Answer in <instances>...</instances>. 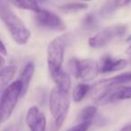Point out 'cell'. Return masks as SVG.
Segmentation results:
<instances>
[{"label": "cell", "mask_w": 131, "mask_h": 131, "mask_svg": "<svg viewBox=\"0 0 131 131\" xmlns=\"http://www.w3.org/2000/svg\"><path fill=\"white\" fill-rule=\"evenodd\" d=\"M127 31V26L123 24L108 26L99 31L94 36L91 37L88 40V44L93 49H101L107 46L115 39L123 36Z\"/></svg>", "instance_id": "cell-5"}, {"label": "cell", "mask_w": 131, "mask_h": 131, "mask_svg": "<svg viewBox=\"0 0 131 131\" xmlns=\"http://www.w3.org/2000/svg\"><path fill=\"white\" fill-rule=\"evenodd\" d=\"M93 122L88 121V122H83V123H77L75 126L72 127L68 131H88L90 127L92 126Z\"/></svg>", "instance_id": "cell-20"}, {"label": "cell", "mask_w": 131, "mask_h": 131, "mask_svg": "<svg viewBox=\"0 0 131 131\" xmlns=\"http://www.w3.org/2000/svg\"><path fill=\"white\" fill-rule=\"evenodd\" d=\"M0 19L2 20L10 35L18 45H24L31 38V31L23 20L13 11L9 3L0 1Z\"/></svg>", "instance_id": "cell-1"}, {"label": "cell", "mask_w": 131, "mask_h": 131, "mask_svg": "<svg viewBox=\"0 0 131 131\" xmlns=\"http://www.w3.org/2000/svg\"><path fill=\"white\" fill-rule=\"evenodd\" d=\"M130 62H131V60H130Z\"/></svg>", "instance_id": "cell-29"}, {"label": "cell", "mask_w": 131, "mask_h": 131, "mask_svg": "<svg viewBox=\"0 0 131 131\" xmlns=\"http://www.w3.org/2000/svg\"><path fill=\"white\" fill-rule=\"evenodd\" d=\"M34 74V65L33 63H27L24 69L22 70V73L20 75V78L18 79L22 84V92H21V97L24 96L29 89L30 84H31V78Z\"/></svg>", "instance_id": "cell-11"}, {"label": "cell", "mask_w": 131, "mask_h": 131, "mask_svg": "<svg viewBox=\"0 0 131 131\" xmlns=\"http://www.w3.org/2000/svg\"><path fill=\"white\" fill-rule=\"evenodd\" d=\"M99 74V65L96 60L93 58L79 59L78 69L75 77L77 79L82 80L84 84H86L96 78Z\"/></svg>", "instance_id": "cell-7"}, {"label": "cell", "mask_w": 131, "mask_h": 131, "mask_svg": "<svg viewBox=\"0 0 131 131\" xmlns=\"http://www.w3.org/2000/svg\"><path fill=\"white\" fill-rule=\"evenodd\" d=\"M127 54H128V55H130V56H131V45L129 46V47H128V49H127Z\"/></svg>", "instance_id": "cell-26"}, {"label": "cell", "mask_w": 131, "mask_h": 131, "mask_svg": "<svg viewBox=\"0 0 131 131\" xmlns=\"http://www.w3.org/2000/svg\"><path fill=\"white\" fill-rule=\"evenodd\" d=\"M0 54L4 55V56H6L7 55V50H6V48L5 46V44L3 43V41L0 39Z\"/></svg>", "instance_id": "cell-22"}, {"label": "cell", "mask_w": 131, "mask_h": 131, "mask_svg": "<svg viewBox=\"0 0 131 131\" xmlns=\"http://www.w3.org/2000/svg\"><path fill=\"white\" fill-rule=\"evenodd\" d=\"M25 122L31 131L46 130V125H47L46 116L36 105L29 108L25 116Z\"/></svg>", "instance_id": "cell-8"}, {"label": "cell", "mask_w": 131, "mask_h": 131, "mask_svg": "<svg viewBox=\"0 0 131 131\" xmlns=\"http://www.w3.org/2000/svg\"><path fill=\"white\" fill-rule=\"evenodd\" d=\"M5 65V58L3 57V55L0 54V70L3 68V66Z\"/></svg>", "instance_id": "cell-25"}, {"label": "cell", "mask_w": 131, "mask_h": 131, "mask_svg": "<svg viewBox=\"0 0 131 131\" xmlns=\"http://www.w3.org/2000/svg\"><path fill=\"white\" fill-rule=\"evenodd\" d=\"M19 127L17 125H10L3 129V131H19Z\"/></svg>", "instance_id": "cell-23"}, {"label": "cell", "mask_w": 131, "mask_h": 131, "mask_svg": "<svg viewBox=\"0 0 131 131\" xmlns=\"http://www.w3.org/2000/svg\"><path fill=\"white\" fill-rule=\"evenodd\" d=\"M67 35H61L53 39L49 42L47 49V64L48 69L50 75L62 69L64 61L66 46H67Z\"/></svg>", "instance_id": "cell-4"}, {"label": "cell", "mask_w": 131, "mask_h": 131, "mask_svg": "<svg viewBox=\"0 0 131 131\" xmlns=\"http://www.w3.org/2000/svg\"><path fill=\"white\" fill-rule=\"evenodd\" d=\"M99 71L102 74L112 73L123 70L128 65V61L125 58L115 59L113 57L110 55H105L101 58L100 61L98 62Z\"/></svg>", "instance_id": "cell-9"}, {"label": "cell", "mask_w": 131, "mask_h": 131, "mask_svg": "<svg viewBox=\"0 0 131 131\" xmlns=\"http://www.w3.org/2000/svg\"><path fill=\"white\" fill-rule=\"evenodd\" d=\"M98 18H97L96 14L89 13L82 19L81 22V27L83 30L85 31H93L98 27Z\"/></svg>", "instance_id": "cell-16"}, {"label": "cell", "mask_w": 131, "mask_h": 131, "mask_svg": "<svg viewBox=\"0 0 131 131\" xmlns=\"http://www.w3.org/2000/svg\"><path fill=\"white\" fill-rule=\"evenodd\" d=\"M34 20L39 27L53 31H64L67 28L64 21L57 14L47 9H41L35 13Z\"/></svg>", "instance_id": "cell-6"}, {"label": "cell", "mask_w": 131, "mask_h": 131, "mask_svg": "<svg viewBox=\"0 0 131 131\" xmlns=\"http://www.w3.org/2000/svg\"><path fill=\"white\" fill-rule=\"evenodd\" d=\"M120 131H131V123L127 124L126 126H124V127L120 129Z\"/></svg>", "instance_id": "cell-24"}, {"label": "cell", "mask_w": 131, "mask_h": 131, "mask_svg": "<svg viewBox=\"0 0 131 131\" xmlns=\"http://www.w3.org/2000/svg\"><path fill=\"white\" fill-rule=\"evenodd\" d=\"M49 106L50 113L54 118L52 130L58 131L67 118L70 107V98L68 93L62 91L55 86L50 92Z\"/></svg>", "instance_id": "cell-2"}, {"label": "cell", "mask_w": 131, "mask_h": 131, "mask_svg": "<svg viewBox=\"0 0 131 131\" xmlns=\"http://www.w3.org/2000/svg\"><path fill=\"white\" fill-rule=\"evenodd\" d=\"M90 90H91V86L88 84L82 83V84H77L74 89L73 94H72L73 101L77 103L82 102L83 99L87 95V93H90Z\"/></svg>", "instance_id": "cell-17"}, {"label": "cell", "mask_w": 131, "mask_h": 131, "mask_svg": "<svg viewBox=\"0 0 131 131\" xmlns=\"http://www.w3.org/2000/svg\"><path fill=\"white\" fill-rule=\"evenodd\" d=\"M0 124H1V121H0Z\"/></svg>", "instance_id": "cell-28"}, {"label": "cell", "mask_w": 131, "mask_h": 131, "mask_svg": "<svg viewBox=\"0 0 131 131\" xmlns=\"http://www.w3.org/2000/svg\"><path fill=\"white\" fill-rule=\"evenodd\" d=\"M63 13L66 14H75L78 12L84 11L88 8V4L84 2H70L66 3L58 6Z\"/></svg>", "instance_id": "cell-14"}, {"label": "cell", "mask_w": 131, "mask_h": 131, "mask_svg": "<svg viewBox=\"0 0 131 131\" xmlns=\"http://www.w3.org/2000/svg\"><path fill=\"white\" fill-rule=\"evenodd\" d=\"M109 84L111 86H119L121 84H125L131 82V72L118 74L114 77L109 78Z\"/></svg>", "instance_id": "cell-18"}, {"label": "cell", "mask_w": 131, "mask_h": 131, "mask_svg": "<svg viewBox=\"0 0 131 131\" xmlns=\"http://www.w3.org/2000/svg\"><path fill=\"white\" fill-rule=\"evenodd\" d=\"M97 113H98L97 107H95L93 105L86 106L77 115V123H83V122H88V121L93 122V119L97 116Z\"/></svg>", "instance_id": "cell-13"}, {"label": "cell", "mask_w": 131, "mask_h": 131, "mask_svg": "<svg viewBox=\"0 0 131 131\" xmlns=\"http://www.w3.org/2000/svg\"><path fill=\"white\" fill-rule=\"evenodd\" d=\"M50 77L55 82L57 87L59 88L62 91L69 93V90L71 88V78L68 72H66L62 68L56 73L50 75Z\"/></svg>", "instance_id": "cell-10"}, {"label": "cell", "mask_w": 131, "mask_h": 131, "mask_svg": "<svg viewBox=\"0 0 131 131\" xmlns=\"http://www.w3.org/2000/svg\"><path fill=\"white\" fill-rule=\"evenodd\" d=\"M15 72H16V68L13 65L4 67L0 70V93L1 94L11 84L10 83L13 80Z\"/></svg>", "instance_id": "cell-12"}, {"label": "cell", "mask_w": 131, "mask_h": 131, "mask_svg": "<svg viewBox=\"0 0 131 131\" xmlns=\"http://www.w3.org/2000/svg\"><path fill=\"white\" fill-rule=\"evenodd\" d=\"M117 9H118V6H117L116 1H108L104 3V5L102 6L100 15L103 18H111Z\"/></svg>", "instance_id": "cell-19"}, {"label": "cell", "mask_w": 131, "mask_h": 131, "mask_svg": "<svg viewBox=\"0 0 131 131\" xmlns=\"http://www.w3.org/2000/svg\"><path fill=\"white\" fill-rule=\"evenodd\" d=\"M116 4L118 8H121V7H125L126 6L131 4V1H127V0H118V1H116Z\"/></svg>", "instance_id": "cell-21"}, {"label": "cell", "mask_w": 131, "mask_h": 131, "mask_svg": "<svg viewBox=\"0 0 131 131\" xmlns=\"http://www.w3.org/2000/svg\"><path fill=\"white\" fill-rule=\"evenodd\" d=\"M22 84L19 80L13 82L0 96V121H7L12 116L15 106L21 97Z\"/></svg>", "instance_id": "cell-3"}, {"label": "cell", "mask_w": 131, "mask_h": 131, "mask_svg": "<svg viewBox=\"0 0 131 131\" xmlns=\"http://www.w3.org/2000/svg\"><path fill=\"white\" fill-rule=\"evenodd\" d=\"M127 40V41H131V35H130V36L127 37V40Z\"/></svg>", "instance_id": "cell-27"}, {"label": "cell", "mask_w": 131, "mask_h": 131, "mask_svg": "<svg viewBox=\"0 0 131 131\" xmlns=\"http://www.w3.org/2000/svg\"><path fill=\"white\" fill-rule=\"evenodd\" d=\"M11 3L13 6H16L19 9L28 10V11H32L34 13L39 12L41 7L40 6L37 1H29V0H18V1H12Z\"/></svg>", "instance_id": "cell-15"}]
</instances>
